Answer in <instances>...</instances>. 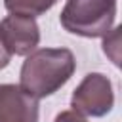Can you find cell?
<instances>
[{
    "label": "cell",
    "mask_w": 122,
    "mask_h": 122,
    "mask_svg": "<svg viewBox=\"0 0 122 122\" xmlns=\"http://www.w3.org/2000/svg\"><path fill=\"white\" fill-rule=\"evenodd\" d=\"M76 71L74 53L67 48H40L27 55L19 72V86L36 99L63 88Z\"/></svg>",
    "instance_id": "1"
},
{
    "label": "cell",
    "mask_w": 122,
    "mask_h": 122,
    "mask_svg": "<svg viewBox=\"0 0 122 122\" xmlns=\"http://www.w3.org/2000/svg\"><path fill=\"white\" fill-rule=\"evenodd\" d=\"M116 19V0H67L59 23L76 36L101 38L112 30Z\"/></svg>",
    "instance_id": "2"
},
{
    "label": "cell",
    "mask_w": 122,
    "mask_h": 122,
    "mask_svg": "<svg viewBox=\"0 0 122 122\" xmlns=\"http://www.w3.org/2000/svg\"><path fill=\"white\" fill-rule=\"evenodd\" d=\"M72 111L80 112L82 116H105L114 107V92L109 76L101 72H90L84 80L76 86L71 97Z\"/></svg>",
    "instance_id": "3"
},
{
    "label": "cell",
    "mask_w": 122,
    "mask_h": 122,
    "mask_svg": "<svg viewBox=\"0 0 122 122\" xmlns=\"http://www.w3.org/2000/svg\"><path fill=\"white\" fill-rule=\"evenodd\" d=\"M0 40L10 55H29L40 42V27L34 17L10 13L0 21Z\"/></svg>",
    "instance_id": "4"
},
{
    "label": "cell",
    "mask_w": 122,
    "mask_h": 122,
    "mask_svg": "<svg viewBox=\"0 0 122 122\" xmlns=\"http://www.w3.org/2000/svg\"><path fill=\"white\" fill-rule=\"evenodd\" d=\"M0 122H38V99L21 86L0 84Z\"/></svg>",
    "instance_id": "5"
},
{
    "label": "cell",
    "mask_w": 122,
    "mask_h": 122,
    "mask_svg": "<svg viewBox=\"0 0 122 122\" xmlns=\"http://www.w3.org/2000/svg\"><path fill=\"white\" fill-rule=\"evenodd\" d=\"M57 0H4V6L10 13H19V15H29V17H38L51 10Z\"/></svg>",
    "instance_id": "6"
},
{
    "label": "cell",
    "mask_w": 122,
    "mask_h": 122,
    "mask_svg": "<svg viewBox=\"0 0 122 122\" xmlns=\"http://www.w3.org/2000/svg\"><path fill=\"white\" fill-rule=\"evenodd\" d=\"M53 122H88L80 112H76V111H61L57 116H55V120Z\"/></svg>",
    "instance_id": "7"
},
{
    "label": "cell",
    "mask_w": 122,
    "mask_h": 122,
    "mask_svg": "<svg viewBox=\"0 0 122 122\" xmlns=\"http://www.w3.org/2000/svg\"><path fill=\"white\" fill-rule=\"evenodd\" d=\"M10 61H11V55H10V51L4 48V44H2V40H0V69L8 67Z\"/></svg>",
    "instance_id": "8"
}]
</instances>
